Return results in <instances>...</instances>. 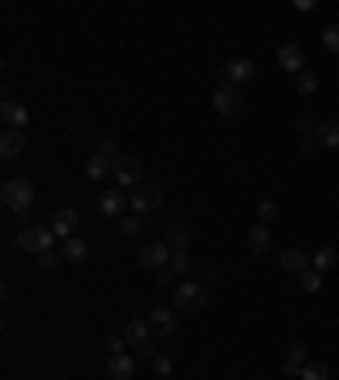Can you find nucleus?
<instances>
[{"label": "nucleus", "instance_id": "1", "mask_svg": "<svg viewBox=\"0 0 339 380\" xmlns=\"http://www.w3.org/2000/svg\"><path fill=\"white\" fill-rule=\"evenodd\" d=\"M14 245H17L21 252L44 254V252L54 248V231H51V224H31V228H21L17 238H14Z\"/></svg>", "mask_w": 339, "mask_h": 380}, {"label": "nucleus", "instance_id": "2", "mask_svg": "<svg viewBox=\"0 0 339 380\" xmlns=\"http://www.w3.org/2000/svg\"><path fill=\"white\" fill-rule=\"evenodd\" d=\"M0 201H3V208L14 214H24L31 211V204H34V187L28 183V180H7L3 187H0Z\"/></svg>", "mask_w": 339, "mask_h": 380}, {"label": "nucleus", "instance_id": "3", "mask_svg": "<svg viewBox=\"0 0 339 380\" xmlns=\"http://www.w3.org/2000/svg\"><path fill=\"white\" fill-rule=\"evenodd\" d=\"M129 194V208L136 214H153L163 208V190L156 187V183H150V180H143V183H136Z\"/></svg>", "mask_w": 339, "mask_h": 380}, {"label": "nucleus", "instance_id": "4", "mask_svg": "<svg viewBox=\"0 0 339 380\" xmlns=\"http://www.w3.org/2000/svg\"><path fill=\"white\" fill-rule=\"evenodd\" d=\"M173 306L183 312H201L207 306V286L204 282H180L173 292Z\"/></svg>", "mask_w": 339, "mask_h": 380}, {"label": "nucleus", "instance_id": "5", "mask_svg": "<svg viewBox=\"0 0 339 380\" xmlns=\"http://www.w3.org/2000/svg\"><path fill=\"white\" fill-rule=\"evenodd\" d=\"M241 92H238V85L231 82H220L214 88V109H217V116H224V119H234L238 112H241Z\"/></svg>", "mask_w": 339, "mask_h": 380}, {"label": "nucleus", "instance_id": "6", "mask_svg": "<svg viewBox=\"0 0 339 380\" xmlns=\"http://www.w3.org/2000/svg\"><path fill=\"white\" fill-rule=\"evenodd\" d=\"M112 177H116V183L123 187V190H132L136 183H143V160L139 157H119V160H112Z\"/></svg>", "mask_w": 339, "mask_h": 380}, {"label": "nucleus", "instance_id": "7", "mask_svg": "<svg viewBox=\"0 0 339 380\" xmlns=\"http://www.w3.org/2000/svg\"><path fill=\"white\" fill-rule=\"evenodd\" d=\"M170 258H173V252H170L167 241H156V245H143L139 248V265L146 268V272H163V268H170Z\"/></svg>", "mask_w": 339, "mask_h": 380}, {"label": "nucleus", "instance_id": "8", "mask_svg": "<svg viewBox=\"0 0 339 380\" xmlns=\"http://www.w3.org/2000/svg\"><path fill=\"white\" fill-rule=\"evenodd\" d=\"M75 228H79V211H75V208H58V211L51 214V231H54V238L68 241V238H75Z\"/></svg>", "mask_w": 339, "mask_h": 380}, {"label": "nucleus", "instance_id": "9", "mask_svg": "<svg viewBox=\"0 0 339 380\" xmlns=\"http://www.w3.org/2000/svg\"><path fill=\"white\" fill-rule=\"evenodd\" d=\"M150 326H153V337H173L180 330V319H176V312L170 306H156L150 312Z\"/></svg>", "mask_w": 339, "mask_h": 380}, {"label": "nucleus", "instance_id": "10", "mask_svg": "<svg viewBox=\"0 0 339 380\" xmlns=\"http://www.w3.org/2000/svg\"><path fill=\"white\" fill-rule=\"evenodd\" d=\"M278 68L289 72V75H302L305 72V54L298 44H282L278 48Z\"/></svg>", "mask_w": 339, "mask_h": 380}, {"label": "nucleus", "instance_id": "11", "mask_svg": "<svg viewBox=\"0 0 339 380\" xmlns=\"http://www.w3.org/2000/svg\"><path fill=\"white\" fill-rule=\"evenodd\" d=\"M254 79V61L251 58H231L227 65H224V82L231 85H245Z\"/></svg>", "mask_w": 339, "mask_h": 380}, {"label": "nucleus", "instance_id": "12", "mask_svg": "<svg viewBox=\"0 0 339 380\" xmlns=\"http://www.w3.org/2000/svg\"><path fill=\"white\" fill-rule=\"evenodd\" d=\"M0 119H3L7 129H17V132H24L28 123H31V116H28V109H24L21 102H3V106H0Z\"/></svg>", "mask_w": 339, "mask_h": 380}, {"label": "nucleus", "instance_id": "13", "mask_svg": "<svg viewBox=\"0 0 339 380\" xmlns=\"http://www.w3.org/2000/svg\"><path fill=\"white\" fill-rule=\"evenodd\" d=\"M24 146H28L24 132H17V129H3V136H0V160H17V157L24 153Z\"/></svg>", "mask_w": 339, "mask_h": 380}, {"label": "nucleus", "instance_id": "14", "mask_svg": "<svg viewBox=\"0 0 339 380\" xmlns=\"http://www.w3.org/2000/svg\"><path fill=\"white\" fill-rule=\"evenodd\" d=\"M99 208H102L105 217H123V211L129 208V194L126 190H105L102 201H99Z\"/></svg>", "mask_w": 339, "mask_h": 380}, {"label": "nucleus", "instance_id": "15", "mask_svg": "<svg viewBox=\"0 0 339 380\" xmlns=\"http://www.w3.org/2000/svg\"><path fill=\"white\" fill-rule=\"evenodd\" d=\"M105 374H109V380H132V374H136V360H132V357H126V353L109 357Z\"/></svg>", "mask_w": 339, "mask_h": 380}, {"label": "nucleus", "instance_id": "16", "mask_svg": "<svg viewBox=\"0 0 339 380\" xmlns=\"http://www.w3.org/2000/svg\"><path fill=\"white\" fill-rule=\"evenodd\" d=\"M278 261H282V268H285V272H292V275H302V272H309V268H312V258L302 252V248H285Z\"/></svg>", "mask_w": 339, "mask_h": 380}, {"label": "nucleus", "instance_id": "17", "mask_svg": "<svg viewBox=\"0 0 339 380\" xmlns=\"http://www.w3.org/2000/svg\"><path fill=\"white\" fill-rule=\"evenodd\" d=\"M309 363V350L302 346V343H292L289 346V357H285V377H302V367Z\"/></svg>", "mask_w": 339, "mask_h": 380}, {"label": "nucleus", "instance_id": "18", "mask_svg": "<svg viewBox=\"0 0 339 380\" xmlns=\"http://www.w3.org/2000/svg\"><path fill=\"white\" fill-rule=\"evenodd\" d=\"M126 343L129 346H139V343H150L153 339V326L146 323V319H129V326H126Z\"/></svg>", "mask_w": 339, "mask_h": 380}, {"label": "nucleus", "instance_id": "19", "mask_svg": "<svg viewBox=\"0 0 339 380\" xmlns=\"http://www.w3.org/2000/svg\"><path fill=\"white\" fill-rule=\"evenodd\" d=\"M248 248H251V254H265L268 248H271V234H268V224H254L251 231H248Z\"/></svg>", "mask_w": 339, "mask_h": 380}, {"label": "nucleus", "instance_id": "20", "mask_svg": "<svg viewBox=\"0 0 339 380\" xmlns=\"http://www.w3.org/2000/svg\"><path fill=\"white\" fill-rule=\"evenodd\" d=\"M316 143L326 146V150H336L339 146V123L336 119H326V123L316 126Z\"/></svg>", "mask_w": 339, "mask_h": 380}, {"label": "nucleus", "instance_id": "21", "mask_svg": "<svg viewBox=\"0 0 339 380\" xmlns=\"http://www.w3.org/2000/svg\"><path fill=\"white\" fill-rule=\"evenodd\" d=\"M109 173H112V160H109V157H102V153H95V157L85 163V177H88V180H95V183H99V180H105Z\"/></svg>", "mask_w": 339, "mask_h": 380}, {"label": "nucleus", "instance_id": "22", "mask_svg": "<svg viewBox=\"0 0 339 380\" xmlns=\"http://www.w3.org/2000/svg\"><path fill=\"white\" fill-rule=\"evenodd\" d=\"M163 241L170 245V252H187V245H190V231H187L183 224H170Z\"/></svg>", "mask_w": 339, "mask_h": 380}, {"label": "nucleus", "instance_id": "23", "mask_svg": "<svg viewBox=\"0 0 339 380\" xmlns=\"http://www.w3.org/2000/svg\"><path fill=\"white\" fill-rule=\"evenodd\" d=\"M61 258L65 261H85L88 258V245H85L82 238H68V241H61Z\"/></svg>", "mask_w": 339, "mask_h": 380}, {"label": "nucleus", "instance_id": "24", "mask_svg": "<svg viewBox=\"0 0 339 380\" xmlns=\"http://www.w3.org/2000/svg\"><path fill=\"white\" fill-rule=\"evenodd\" d=\"M336 261H339V252L336 248H329V245L316 248V254H312V268H316V272H329Z\"/></svg>", "mask_w": 339, "mask_h": 380}, {"label": "nucleus", "instance_id": "25", "mask_svg": "<svg viewBox=\"0 0 339 380\" xmlns=\"http://www.w3.org/2000/svg\"><path fill=\"white\" fill-rule=\"evenodd\" d=\"M298 286H302V292H309V296H316V292L322 289V272H316V268H309V272H302V275H298Z\"/></svg>", "mask_w": 339, "mask_h": 380}, {"label": "nucleus", "instance_id": "26", "mask_svg": "<svg viewBox=\"0 0 339 380\" xmlns=\"http://www.w3.org/2000/svg\"><path fill=\"white\" fill-rule=\"evenodd\" d=\"M296 92L298 95H316V92H319V79L305 68L302 75H296Z\"/></svg>", "mask_w": 339, "mask_h": 380}, {"label": "nucleus", "instance_id": "27", "mask_svg": "<svg viewBox=\"0 0 339 380\" xmlns=\"http://www.w3.org/2000/svg\"><path fill=\"white\" fill-rule=\"evenodd\" d=\"M302 380H329V367L322 360H309L302 367Z\"/></svg>", "mask_w": 339, "mask_h": 380}, {"label": "nucleus", "instance_id": "28", "mask_svg": "<svg viewBox=\"0 0 339 380\" xmlns=\"http://www.w3.org/2000/svg\"><path fill=\"white\" fill-rule=\"evenodd\" d=\"M99 153L109 157V160H119V157H123V153H119V139H116V136H99Z\"/></svg>", "mask_w": 339, "mask_h": 380}, {"label": "nucleus", "instance_id": "29", "mask_svg": "<svg viewBox=\"0 0 339 380\" xmlns=\"http://www.w3.org/2000/svg\"><path fill=\"white\" fill-rule=\"evenodd\" d=\"M119 234H129V238H139L143 234V221L139 217H119Z\"/></svg>", "mask_w": 339, "mask_h": 380}, {"label": "nucleus", "instance_id": "30", "mask_svg": "<svg viewBox=\"0 0 339 380\" xmlns=\"http://www.w3.org/2000/svg\"><path fill=\"white\" fill-rule=\"evenodd\" d=\"M150 363H153V374H156V377H170V374H173V360H170L167 353H156Z\"/></svg>", "mask_w": 339, "mask_h": 380}, {"label": "nucleus", "instance_id": "31", "mask_svg": "<svg viewBox=\"0 0 339 380\" xmlns=\"http://www.w3.org/2000/svg\"><path fill=\"white\" fill-rule=\"evenodd\" d=\"M322 44H326L329 54H339V24H329V28L322 31Z\"/></svg>", "mask_w": 339, "mask_h": 380}, {"label": "nucleus", "instance_id": "32", "mask_svg": "<svg viewBox=\"0 0 339 380\" xmlns=\"http://www.w3.org/2000/svg\"><path fill=\"white\" fill-rule=\"evenodd\" d=\"M170 272H173V275L190 272V254H187V252H173V258H170Z\"/></svg>", "mask_w": 339, "mask_h": 380}, {"label": "nucleus", "instance_id": "33", "mask_svg": "<svg viewBox=\"0 0 339 380\" xmlns=\"http://www.w3.org/2000/svg\"><path fill=\"white\" fill-rule=\"evenodd\" d=\"M258 217H261V224H268V221H275V217H278V204H275L271 197H265V201L258 204Z\"/></svg>", "mask_w": 339, "mask_h": 380}, {"label": "nucleus", "instance_id": "34", "mask_svg": "<svg viewBox=\"0 0 339 380\" xmlns=\"http://www.w3.org/2000/svg\"><path fill=\"white\" fill-rule=\"evenodd\" d=\"M38 261H41V268H44V272H54V268L61 265V252H54V248H51V252L38 254Z\"/></svg>", "mask_w": 339, "mask_h": 380}, {"label": "nucleus", "instance_id": "35", "mask_svg": "<svg viewBox=\"0 0 339 380\" xmlns=\"http://www.w3.org/2000/svg\"><path fill=\"white\" fill-rule=\"evenodd\" d=\"M105 350H109L112 357H119V353L126 350V337H109L105 339Z\"/></svg>", "mask_w": 339, "mask_h": 380}, {"label": "nucleus", "instance_id": "36", "mask_svg": "<svg viewBox=\"0 0 339 380\" xmlns=\"http://www.w3.org/2000/svg\"><path fill=\"white\" fill-rule=\"evenodd\" d=\"M156 282H160V286H173V272H170V268L156 272Z\"/></svg>", "mask_w": 339, "mask_h": 380}, {"label": "nucleus", "instance_id": "37", "mask_svg": "<svg viewBox=\"0 0 339 380\" xmlns=\"http://www.w3.org/2000/svg\"><path fill=\"white\" fill-rule=\"evenodd\" d=\"M296 7L302 10V14H309V10H316V0H298Z\"/></svg>", "mask_w": 339, "mask_h": 380}, {"label": "nucleus", "instance_id": "38", "mask_svg": "<svg viewBox=\"0 0 339 380\" xmlns=\"http://www.w3.org/2000/svg\"><path fill=\"white\" fill-rule=\"evenodd\" d=\"M296 129H298V132H312V136H316V129H312V123H309V119H298Z\"/></svg>", "mask_w": 339, "mask_h": 380}]
</instances>
